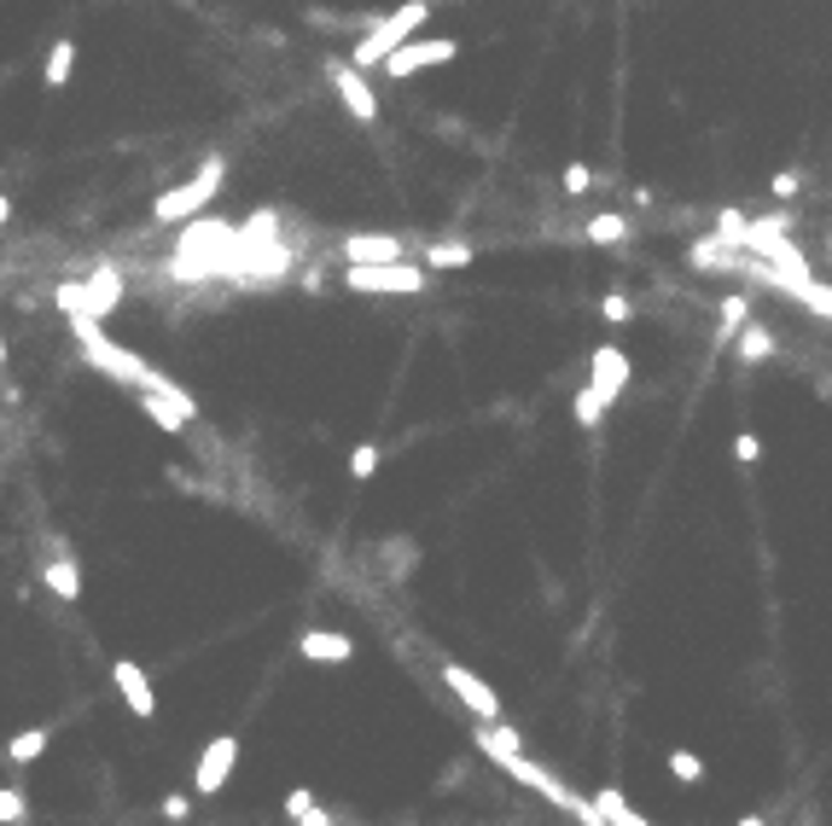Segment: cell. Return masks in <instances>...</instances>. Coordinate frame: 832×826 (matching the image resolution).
<instances>
[{
  "label": "cell",
  "mask_w": 832,
  "mask_h": 826,
  "mask_svg": "<svg viewBox=\"0 0 832 826\" xmlns=\"http://www.w3.org/2000/svg\"><path fill=\"white\" fill-rule=\"evenodd\" d=\"M734 454H740L745 466H757V460H763V443L751 437V431H740V437H734Z\"/></svg>",
  "instance_id": "cell-30"
},
{
  "label": "cell",
  "mask_w": 832,
  "mask_h": 826,
  "mask_svg": "<svg viewBox=\"0 0 832 826\" xmlns=\"http://www.w3.org/2000/svg\"><path fill=\"white\" fill-rule=\"evenodd\" d=\"M233 762H239V739H233V733H216L210 746L198 751V762H193V792H198V797H216L221 786H228Z\"/></svg>",
  "instance_id": "cell-7"
},
{
  "label": "cell",
  "mask_w": 832,
  "mask_h": 826,
  "mask_svg": "<svg viewBox=\"0 0 832 826\" xmlns=\"http://www.w3.org/2000/svg\"><path fill=\"white\" fill-rule=\"evenodd\" d=\"M588 239H594V244H623V239H628V221L605 210V216H594V221H588Z\"/></svg>",
  "instance_id": "cell-20"
},
{
  "label": "cell",
  "mask_w": 832,
  "mask_h": 826,
  "mask_svg": "<svg viewBox=\"0 0 832 826\" xmlns=\"http://www.w3.org/2000/svg\"><path fill=\"white\" fill-rule=\"evenodd\" d=\"M600 315H605V320H612V326H623L628 315H635V303H628L623 292H605V297H600Z\"/></svg>",
  "instance_id": "cell-25"
},
{
  "label": "cell",
  "mask_w": 832,
  "mask_h": 826,
  "mask_svg": "<svg viewBox=\"0 0 832 826\" xmlns=\"http://www.w3.org/2000/svg\"><path fill=\"white\" fill-rule=\"evenodd\" d=\"M24 815H30V797L18 786H0V826H24Z\"/></svg>",
  "instance_id": "cell-22"
},
{
  "label": "cell",
  "mask_w": 832,
  "mask_h": 826,
  "mask_svg": "<svg viewBox=\"0 0 832 826\" xmlns=\"http://www.w3.org/2000/svg\"><path fill=\"white\" fill-rule=\"evenodd\" d=\"M559 181H565V193L577 198V193L594 187V170H588V163H565V175H559Z\"/></svg>",
  "instance_id": "cell-26"
},
{
  "label": "cell",
  "mask_w": 832,
  "mask_h": 826,
  "mask_svg": "<svg viewBox=\"0 0 832 826\" xmlns=\"http://www.w3.org/2000/svg\"><path fill=\"white\" fill-rule=\"evenodd\" d=\"M187 815H193V797H187V792L164 797V820H187Z\"/></svg>",
  "instance_id": "cell-32"
},
{
  "label": "cell",
  "mask_w": 832,
  "mask_h": 826,
  "mask_svg": "<svg viewBox=\"0 0 832 826\" xmlns=\"http://www.w3.org/2000/svg\"><path fill=\"white\" fill-rule=\"evenodd\" d=\"M47 739H53L47 728H24V733H18L12 746H7V757H12V762H35V757L47 751Z\"/></svg>",
  "instance_id": "cell-18"
},
{
  "label": "cell",
  "mask_w": 832,
  "mask_h": 826,
  "mask_svg": "<svg viewBox=\"0 0 832 826\" xmlns=\"http://www.w3.org/2000/svg\"><path fill=\"white\" fill-rule=\"evenodd\" d=\"M775 356V338L763 326H740V361H768Z\"/></svg>",
  "instance_id": "cell-19"
},
{
  "label": "cell",
  "mask_w": 832,
  "mask_h": 826,
  "mask_svg": "<svg viewBox=\"0 0 832 826\" xmlns=\"http://www.w3.org/2000/svg\"><path fill=\"white\" fill-rule=\"evenodd\" d=\"M303 809H315V792H309V786H292V792H286V815L297 820Z\"/></svg>",
  "instance_id": "cell-31"
},
{
  "label": "cell",
  "mask_w": 832,
  "mask_h": 826,
  "mask_svg": "<svg viewBox=\"0 0 832 826\" xmlns=\"http://www.w3.org/2000/svg\"><path fill=\"white\" fill-rule=\"evenodd\" d=\"M297 652L309 657V664H350L355 657V640L343 634V629H309L297 640Z\"/></svg>",
  "instance_id": "cell-14"
},
{
  "label": "cell",
  "mask_w": 832,
  "mask_h": 826,
  "mask_svg": "<svg viewBox=\"0 0 832 826\" xmlns=\"http://www.w3.org/2000/svg\"><path fill=\"white\" fill-rule=\"evenodd\" d=\"M350 471H355V478H373V471H379V443H361L350 454Z\"/></svg>",
  "instance_id": "cell-27"
},
{
  "label": "cell",
  "mask_w": 832,
  "mask_h": 826,
  "mask_svg": "<svg viewBox=\"0 0 832 826\" xmlns=\"http://www.w3.org/2000/svg\"><path fill=\"white\" fill-rule=\"evenodd\" d=\"M472 244H425V274L431 268H472Z\"/></svg>",
  "instance_id": "cell-17"
},
{
  "label": "cell",
  "mask_w": 832,
  "mask_h": 826,
  "mask_svg": "<svg viewBox=\"0 0 832 826\" xmlns=\"http://www.w3.org/2000/svg\"><path fill=\"white\" fill-rule=\"evenodd\" d=\"M442 681H449L455 698H460V705L472 710L478 721H501V698H495V687H490L483 675H472L466 664H442Z\"/></svg>",
  "instance_id": "cell-9"
},
{
  "label": "cell",
  "mask_w": 832,
  "mask_h": 826,
  "mask_svg": "<svg viewBox=\"0 0 832 826\" xmlns=\"http://www.w3.org/2000/svg\"><path fill=\"white\" fill-rule=\"evenodd\" d=\"M70 70H76V41H53V53L42 65V88H65Z\"/></svg>",
  "instance_id": "cell-16"
},
{
  "label": "cell",
  "mask_w": 832,
  "mask_h": 826,
  "mask_svg": "<svg viewBox=\"0 0 832 826\" xmlns=\"http://www.w3.org/2000/svg\"><path fill=\"white\" fill-rule=\"evenodd\" d=\"M350 292H425V268L414 262H379V268H343Z\"/></svg>",
  "instance_id": "cell-6"
},
{
  "label": "cell",
  "mask_w": 832,
  "mask_h": 826,
  "mask_svg": "<svg viewBox=\"0 0 832 826\" xmlns=\"http://www.w3.org/2000/svg\"><path fill=\"white\" fill-rule=\"evenodd\" d=\"M740 826H763V820H757V815H745V820H740Z\"/></svg>",
  "instance_id": "cell-36"
},
{
  "label": "cell",
  "mask_w": 832,
  "mask_h": 826,
  "mask_svg": "<svg viewBox=\"0 0 832 826\" xmlns=\"http://www.w3.org/2000/svg\"><path fill=\"white\" fill-rule=\"evenodd\" d=\"M70 326H76V344H83V356H88V361H94V367H99V373H106V379L129 384L134 396H175V390H180V384H175L169 373H157L152 361H140L134 349L111 344L106 333H99V320H83V315H76Z\"/></svg>",
  "instance_id": "cell-2"
},
{
  "label": "cell",
  "mask_w": 832,
  "mask_h": 826,
  "mask_svg": "<svg viewBox=\"0 0 832 826\" xmlns=\"http://www.w3.org/2000/svg\"><path fill=\"white\" fill-rule=\"evenodd\" d=\"M7 216H12V198H7V193H0V227H7Z\"/></svg>",
  "instance_id": "cell-35"
},
{
  "label": "cell",
  "mask_w": 832,
  "mask_h": 826,
  "mask_svg": "<svg viewBox=\"0 0 832 826\" xmlns=\"http://www.w3.org/2000/svg\"><path fill=\"white\" fill-rule=\"evenodd\" d=\"M669 774H676L681 786H699V780H704V762H699L693 751H669Z\"/></svg>",
  "instance_id": "cell-23"
},
{
  "label": "cell",
  "mask_w": 832,
  "mask_h": 826,
  "mask_svg": "<svg viewBox=\"0 0 832 826\" xmlns=\"http://www.w3.org/2000/svg\"><path fill=\"white\" fill-rule=\"evenodd\" d=\"M297 826H338V815H327V809L315 803V809H303V815H297Z\"/></svg>",
  "instance_id": "cell-33"
},
{
  "label": "cell",
  "mask_w": 832,
  "mask_h": 826,
  "mask_svg": "<svg viewBox=\"0 0 832 826\" xmlns=\"http://www.w3.org/2000/svg\"><path fill=\"white\" fill-rule=\"evenodd\" d=\"M221 175H228V157H205V170H198L193 181H180L175 193H164L152 204V221H193L221 193Z\"/></svg>",
  "instance_id": "cell-5"
},
{
  "label": "cell",
  "mask_w": 832,
  "mask_h": 826,
  "mask_svg": "<svg viewBox=\"0 0 832 826\" xmlns=\"http://www.w3.org/2000/svg\"><path fill=\"white\" fill-rule=\"evenodd\" d=\"M623 384H628V356L617 344H600L594 349V379H588V390H594V396L612 407L617 396H623Z\"/></svg>",
  "instance_id": "cell-12"
},
{
  "label": "cell",
  "mask_w": 832,
  "mask_h": 826,
  "mask_svg": "<svg viewBox=\"0 0 832 826\" xmlns=\"http://www.w3.org/2000/svg\"><path fill=\"white\" fill-rule=\"evenodd\" d=\"M425 18H431V0H408V7H396L391 18H379V24L355 41L343 65H350V70H379L384 58H391V53L402 47V41H408V35L425 24Z\"/></svg>",
  "instance_id": "cell-3"
},
{
  "label": "cell",
  "mask_w": 832,
  "mask_h": 826,
  "mask_svg": "<svg viewBox=\"0 0 832 826\" xmlns=\"http://www.w3.org/2000/svg\"><path fill=\"white\" fill-rule=\"evenodd\" d=\"M327 76H332V88H338V99H343V111H350L355 122H373L379 117V94L368 88V76L361 70H350V65H327Z\"/></svg>",
  "instance_id": "cell-11"
},
{
  "label": "cell",
  "mask_w": 832,
  "mask_h": 826,
  "mask_svg": "<svg viewBox=\"0 0 832 826\" xmlns=\"http://www.w3.org/2000/svg\"><path fill=\"white\" fill-rule=\"evenodd\" d=\"M111 681H117V693H123V705L140 716V721H152L157 716V693H152V675L134 664V657H117L111 664Z\"/></svg>",
  "instance_id": "cell-10"
},
{
  "label": "cell",
  "mask_w": 832,
  "mask_h": 826,
  "mask_svg": "<svg viewBox=\"0 0 832 826\" xmlns=\"http://www.w3.org/2000/svg\"><path fill=\"white\" fill-rule=\"evenodd\" d=\"M0 367H7V344H0Z\"/></svg>",
  "instance_id": "cell-37"
},
{
  "label": "cell",
  "mask_w": 832,
  "mask_h": 826,
  "mask_svg": "<svg viewBox=\"0 0 832 826\" xmlns=\"http://www.w3.org/2000/svg\"><path fill=\"white\" fill-rule=\"evenodd\" d=\"M53 303L65 308L70 320H76V315H83V320H106L111 308L123 303V274H117V268L106 262V268H94V274H88L83 285H58Z\"/></svg>",
  "instance_id": "cell-4"
},
{
  "label": "cell",
  "mask_w": 832,
  "mask_h": 826,
  "mask_svg": "<svg viewBox=\"0 0 832 826\" xmlns=\"http://www.w3.org/2000/svg\"><path fill=\"white\" fill-rule=\"evenodd\" d=\"M42 576H47V588L58 594V600H83V570H76V559L65 547H58V559H47Z\"/></svg>",
  "instance_id": "cell-15"
},
{
  "label": "cell",
  "mask_w": 832,
  "mask_h": 826,
  "mask_svg": "<svg viewBox=\"0 0 832 826\" xmlns=\"http://www.w3.org/2000/svg\"><path fill=\"white\" fill-rule=\"evenodd\" d=\"M716 315H722V333H740L745 326V297H722Z\"/></svg>",
  "instance_id": "cell-29"
},
{
  "label": "cell",
  "mask_w": 832,
  "mask_h": 826,
  "mask_svg": "<svg viewBox=\"0 0 832 826\" xmlns=\"http://www.w3.org/2000/svg\"><path fill=\"white\" fill-rule=\"evenodd\" d=\"M343 262H350V268L402 262V239L396 233H350V239H343Z\"/></svg>",
  "instance_id": "cell-13"
},
{
  "label": "cell",
  "mask_w": 832,
  "mask_h": 826,
  "mask_svg": "<svg viewBox=\"0 0 832 826\" xmlns=\"http://www.w3.org/2000/svg\"><path fill=\"white\" fill-rule=\"evenodd\" d=\"M687 262H693V268H716L722 262V239H699L693 251H687Z\"/></svg>",
  "instance_id": "cell-28"
},
{
  "label": "cell",
  "mask_w": 832,
  "mask_h": 826,
  "mask_svg": "<svg viewBox=\"0 0 832 826\" xmlns=\"http://www.w3.org/2000/svg\"><path fill=\"white\" fill-rule=\"evenodd\" d=\"M460 53V41H402V47L384 58V76L402 81V76H414V70H431V65H449V58Z\"/></svg>",
  "instance_id": "cell-8"
},
{
  "label": "cell",
  "mask_w": 832,
  "mask_h": 826,
  "mask_svg": "<svg viewBox=\"0 0 832 826\" xmlns=\"http://www.w3.org/2000/svg\"><path fill=\"white\" fill-rule=\"evenodd\" d=\"M786 292L798 297V303H809V308H815V315H826V320H832V285H815V280H803V285H786Z\"/></svg>",
  "instance_id": "cell-21"
},
{
  "label": "cell",
  "mask_w": 832,
  "mask_h": 826,
  "mask_svg": "<svg viewBox=\"0 0 832 826\" xmlns=\"http://www.w3.org/2000/svg\"><path fill=\"white\" fill-rule=\"evenodd\" d=\"M571 413H577V425H600V420H605V402L582 384V390H577V402H571Z\"/></svg>",
  "instance_id": "cell-24"
},
{
  "label": "cell",
  "mask_w": 832,
  "mask_h": 826,
  "mask_svg": "<svg viewBox=\"0 0 832 826\" xmlns=\"http://www.w3.org/2000/svg\"><path fill=\"white\" fill-rule=\"evenodd\" d=\"M768 187H775V198H791V193H798V175H791V170H780L775 181H768Z\"/></svg>",
  "instance_id": "cell-34"
},
{
  "label": "cell",
  "mask_w": 832,
  "mask_h": 826,
  "mask_svg": "<svg viewBox=\"0 0 832 826\" xmlns=\"http://www.w3.org/2000/svg\"><path fill=\"white\" fill-rule=\"evenodd\" d=\"M478 751H483V757H495V762H501V769L518 780L524 792L547 797V803H554V809L577 815L582 826H605L594 803H588V797H577V792H571V786H565V780H559V774H547L541 762H530V757L518 751V733L506 728V721H478Z\"/></svg>",
  "instance_id": "cell-1"
}]
</instances>
